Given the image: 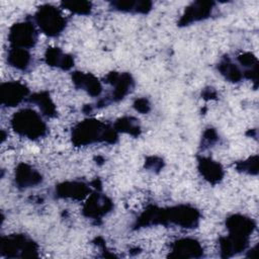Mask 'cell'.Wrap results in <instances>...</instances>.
I'll return each mask as SVG.
<instances>
[{"label": "cell", "instance_id": "cell-10", "mask_svg": "<svg viewBox=\"0 0 259 259\" xmlns=\"http://www.w3.org/2000/svg\"><path fill=\"white\" fill-rule=\"evenodd\" d=\"M214 3L212 1H195L191 3L184 11L178 21L181 26L188 25L192 22L203 20L211 14Z\"/></svg>", "mask_w": 259, "mask_h": 259}, {"label": "cell", "instance_id": "cell-9", "mask_svg": "<svg viewBox=\"0 0 259 259\" xmlns=\"http://www.w3.org/2000/svg\"><path fill=\"white\" fill-rule=\"evenodd\" d=\"M105 82L113 86L109 102L121 100L134 87V80L128 73L111 72L105 77Z\"/></svg>", "mask_w": 259, "mask_h": 259}, {"label": "cell", "instance_id": "cell-11", "mask_svg": "<svg viewBox=\"0 0 259 259\" xmlns=\"http://www.w3.org/2000/svg\"><path fill=\"white\" fill-rule=\"evenodd\" d=\"M170 257L198 258L202 256L203 249L198 241L191 238L178 239L171 245Z\"/></svg>", "mask_w": 259, "mask_h": 259}, {"label": "cell", "instance_id": "cell-24", "mask_svg": "<svg viewBox=\"0 0 259 259\" xmlns=\"http://www.w3.org/2000/svg\"><path fill=\"white\" fill-rule=\"evenodd\" d=\"M134 107L137 111L142 112V113H147L150 110V103L146 98H139L135 101Z\"/></svg>", "mask_w": 259, "mask_h": 259}, {"label": "cell", "instance_id": "cell-15", "mask_svg": "<svg viewBox=\"0 0 259 259\" xmlns=\"http://www.w3.org/2000/svg\"><path fill=\"white\" fill-rule=\"evenodd\" d=\"M198 171L201 176L211 184L219 183L224 177V169L222 165L210 158L199 157L197 159Z\"/></svg>", "mask_w": 259, "mask_h": 259}, {"label": "cell", "instance_id": "cell-21", "mask_svg": "<svg viewBox=\"0 0 259 259\" xmlns=\"http://www.w3.org/2000/svg\"><path fill=\"white\" fill-rule=\"evenodd\" d=\"M138 121L139 120L136 119L135 117L124 116V117L119 118L114 123L113 126L117 133H125V134L137 137L141 132V127H140Z\"/></svg>", "mask_w": 259, "mask_h": 259}, {"label": "cell", "instance_id": "cell-23", "mask_svg": "<svg viewBox=\"0 0 259 259\" xmlns=\"http://www.w3.org/2000/svg\"><path fill=\"white\" fill-rule=\"evenodd\" d=\"M237 169L244 173L256 174L258 169V157L254 156L237 164Z\"/></svg>", "mask_w": 259, "mask_h": 259}, {"label": "cell", "instance_id": "cell-12", "mask_svg": "<svg viewBox=\"0 0 259 259\" xmlns=\"http://www.w3.org/2000/svg\"><path fill=\"white\" fill-rule=\"evenodd\" d=\"M42 181L41 174L30 165L21 163L17 166L14 173L15 185L20 189L34 187Z\"/></svg>", "mask_w": 259, "mask_h": 259}, {"label": "cell", "instance_id": "cell-7", "mask_svg": "<svg viewBox=\"0 0 259 259\" xmlns=\"http://www.w3.org/2000/svg\"><path fill=\"white\" fill-rule=\"evenodd\" d=\"M113 207V203L105 194L94 192L88 195L86 202L83 205V214L93 220H100L107 214Z\"/></svg>", "mask_w": 259, "mask_h": 259}, {"label": "cell", "instance_id": "cell-8", "mask_svg": "<svg viewBox=\"0 0 259 259\" xmlns=\"http://www.w3.org/2000/svg\"><path fill=\"white\" fill-rule=\"evenodd\" d=\"M28 88L21 82L8 81L0 86L1 104L8 107L17 106L28 95Z\"/></svg>", "mask_w": 259, "mask_h": 259}, {"label": "cell", "instance_id": "cell-17", "mask_svg": "<svg viewBox=\"0 0 259 259\" xmlns=\"http://www.w3.org/2000/svg\"><path fill=\"white\" fill-rule=\"evenodd\" d=\"M7 62L11 67L17 70L27 71L32 64V58L28 50L10 48L7 54Z\"/></svg>", "mask_w": 259, "mask_h": 259}, {"label": "cell", "instance_id": "cell-19", "mask_svg": "<svg viewBox=\"0 0 259 259\" xmlns=\"http://www.w3.org/2000/svg\"><path fill=\"white\" fill-rule=\"evenodd\" d=\"M110 6L118 11L132 13H148L152 9V2L150 1H112Z\"/></svg>", "mask_w": 259, "mask_h": 259}, {"label": "cell", "instance_id": "cell-16", "mask_svg": "<svg viewBox=\"0 0 259 259\" xmlns=\"http://www.w3.org/2000/svg\"><path fill=\"white\" fill-rule=\"evenodd\" d=\"M45 61L48 65L62 70H70L74 66L73 57L65 54L59 48H48L45 54Z\"/></svg>", "mask_w": 259, "mask_h": 259}, {"label": "cell", "instance_id": "cell-13", "mask_svg": "<svg viewBox=\"0 0 259 259\" xmlns=\"http://www.w3.org/2000/svg\"><path fill=\"white\" fill-rule=\"evenodd\" d=\"M89 193L90 187L82 181H66L56 186V195L60 198L81 200Z\"/></svg>", "mask_w": 259, "mask_h": 259}, {"label": "cell", "instance_id": "cell-2", "mask_svg": "<svg viewBox=\"0 0 259 259\" xmlns=\"http://www.w3.org/2000/svg\"><path fill=\"white\" fill-rule=\"evenodd\" d=\"M71 138L75 146H88L98 142L114 144L118 136L114 126L95 118H87L73 127Z\"/></svg>", "mask_w": 259, "mask_h": 259}, {"label": "cell", "instance_id": "cell-6", "mask_svg": "<svg viewBox=\"0 0 259 259\" xmlns=\"http://www.w3.org/2000/svg\"><path fill=\"white\" fill-rule=\"evenodd\" d=\"M37 29L32 21L24 20L14 23L8 32V40L11 48L29 50L37 41Z\"/></svg>", "mask_w": 259, "mask_h": 259}, {"label": "cell", "instance_id": "cell-20", "mask_svg": "<svg viewBox=\"0 0 259 259\" xmlns=\"http://www.w3.org/2000/svg\"><path fill=\"white\" fill-rule=\"evenodd\" d=\"M218 69L221 74L231 82H239L244 78L243 72L236 64L232 63L229 58L222 60L218 66Z\"/></svg>", "mask_w": 259, "mask_h": 259}, {"label": "cell", "instance_id": "cell-4", "mask_svg": "<svg viewBox=\"0 0 259 259\" xmlns=\"http://www.w3.org/2000/svg\"><path fill=\"white\" fill-rule=\"evenodd\" d=\"M33 18L39 30L48 36L53 37L60 35L67 24V19L60 9L51 4L39 6Z\"/></svg>", "mask_w": 259, "mask_h": 259}, {"label": "cell", "instance_id": "cell-1", "mask_svg": "<svg viewBox=\"0 0 259 259\" xmlns=\"http://www.w3.org/2000/svg\"><path fill=\"white\" fill-rule=\"evenodd\" d=\"M229 231L227 237L220 239V249L223 257H230L244 251L249 245V238L256 228L255 222L243 214H232L226 220Z\"/></svg>", "mask_w": 259, "mask_h": 259}, {"label": "cell", "instance_id": "cell-22", "mask_svg": "<svg viewBox=\"0 0 259 259\" xmlns=\"http://www.w3.org/2000/svg\"><path fill=\"white\" fill-rule=\"evenodd\" d=\"M63 8L79 14V15H88L92 10V3L84 0H67L61 3Z\"/></svg>", "mask_w": 259, "mask_h": 259}, {"label": "cell", "instance_id": "cell-3", "mask_svg": "<svg viewBox=\"0 0 259 259\" xmlns=\"http://www.w3.org/2000/svg\"><path fill=\"white\" fill-rule=\"evenodd\" d=\"M12 130L19 136L29 140H38L47 135L48 126L39 113L31 108L16 111L10 120Z\"/></svg>", "mask_w": 259, "mask_h": 259}, {"label": "cell", "instance_id": "cell-18", "mask_svg": "<svg viewBox=\"0 0 259 259\" xmlns=\"http://www.w3.org/2000/svg\"><path fill=\"white\" fill-rule=\"evenodd\" d=\"M28 101L35 104L41 111V114L48 117H54L57 114L56 106L50 97L49 92L41 91L34 93L28 97Z\"/></svg>", "mask_w": 259, "mask_h": 259}, {"label": "cell", "instance_id": "cell-5", "mask_svg": "<svg viewBox=\"0 0 259 259\" xmlns=\"http://www.w3.org/2000/svg\"><path fill=\"white\" fill-rule=\"evenodd\" d=\"M37 245L24 235H9L2 237L1 254L10 258H26L37 256Z\"/></svg>", "mask_w": 259, "mask_h": 259}, {"label": "cell", "instance_id": "cell-14", "mask_svg": "<svg viewBox=\"0 0 259 259\" xmlns=\"http://www.w3.org/2000/svg\"><path fill=\"white\" fill-rule=\"evenodd\" d=\"M72 80L77 88L86 91L92 97H97L102 92L100 81L90 73L74 72L72 74Z\"/></svg>", "mask_w": 259, "mask_h": 259}]
</instances>
